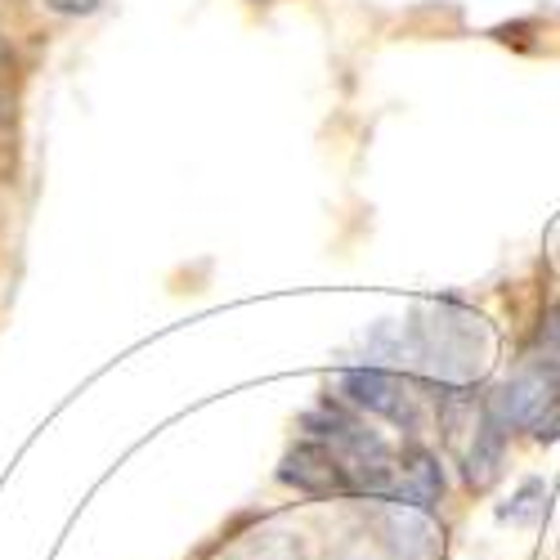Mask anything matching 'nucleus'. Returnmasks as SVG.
I'll return each mask as SVG.
<instances>
[{"mask_svg": "<svg viewBox=\"0 0 560 560\" xmlns=\"http://www.w3.org/2000/svg\"><path fill=\"white\" fill-rule=\"evenodd\" d=\"M337 390L346 404H354L368 417L399 427L408 440L427 431V386L404 368H382V363H350L337 372Z\"/></svg>", "mask_w": 560, "mask_h": 560, "instance_id": "nucleus-1", "label": "nucleus"}, {"mask_svg": "<svg viewBox=\"0 0 560 560\" xmlns=\"http://www.w3.org/2000/svg\"><path fill=\"white\" fill-rule=\"evenodd\" d=\"M278 485L296 489L310 502H359V480L350 471V462L328 448L323 440L296 435L292 448L278 462Z\"/></svg>", "mask_w": 560, "mask_h": 560, "instance_id": "nucleus-2", "label": "nucleus"}, {"mask_svg": "<svg viewBox=\"0 0 560 560\" xmlns=\"http://www.w3.org/2000/svg\"><path fill=\"white\" fill-rule=\"evenodd\" d=\"M377 511V534L390 560H444V534L435 525V511L408 502H368Z\"/></svg>", "mask_w": 560, "mask_h": 560, "instance_id": "nucleus-3", "label": "nucleus"}, {"mask_svg": "<svg viewBox=\"0 0 560 560\" xmlns=\"http://www.w3.org/2000/svg\"><path fill=\"white\" fill-rule=\"evenodd\" d=\"M506 448H511V431L485 408V412H480V427L471 431V440H466L462 453H457L466 489H476V493L493 489L498 476H502V466H506Z\"/></svg>", "mask_w": 560, "mask_h": 560, "instance_id": "nucleus-4", "label": "nucleus"}, {"mask_svg": "<svg viewBox=\"0 0 560 560\" xmlns=\"http://www.w3.org/2000/svg\"><path fill=\"white\" fill-rule=\"evenodd\" d=\"M444 489H448L444 462L422 440H408L399 448V489L386 502H408V506H422V511H440Z\"/></svg>", "mask_w": 560, "mask_h": 560, "instance_id": "nucleus-5", "label": "nucleus"}, {"mask_svg": "<svg viewBox=\"0 0 560 560\" xmlns=\"http://www.w3.org/2000/svg\"><path fill=\"white\" fill-rule=\"evenodd\" d=\"M547 516V480L542 476H529L516 485V493H511L502 506H498V521L511 525V529H538Z\"/></svg>", "mask_w": 560, "mask_h": 560, "instance_id": "nucleus-6", "label": "nucleus"}, {"mask_svg": "<svg viewBox=\"0 0 560 560\" xmlns=\"http://www.w3.org/2000/svg\"><path fill=\"white\" fill-rule=\"evenodd\" d=\"M50 5L63 14H85V10H95V0H50Z\"/></svg>", "mask_w": 560, "mask_h": 560, "instance_id": "nucleus-7", "label": "nucleus"}]
</instances>
